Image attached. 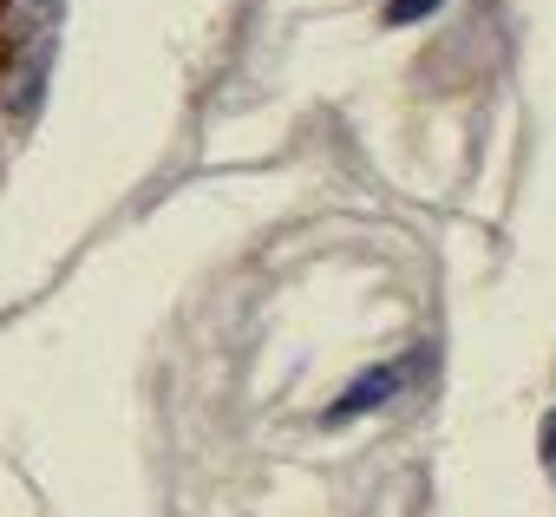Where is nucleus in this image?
Instances as JSON below:
<instances>
[{
    "instance_id": "obj_1",
    "label": "nucleus",
    "mask_w": 556,
    "mask_h": 517,
    "mask_svg": "<svg viewBox=\"0 0 556 517\" xmlns=\"http://www.w3.org/2000/svg\"><path fill=\"white\" fill-rule=\"evenodd\" d=\"M66 0H0V118H34L53 73Z\"/></svg>"
},
{
    "instance_id": "obj_2",
    "label": "nucleus",
    "mask_w": 556,
    "mask_h": 517,
    "mask_svg": "<svg viewBox=\"0 0 556 517\" xmlns=\"http://www.w3.org/2000/svg\"><path fill=\"white\" fill-rule=\"evenodd\" d=\"M426 361L419 354H400V361H387V367H367V374H354L348 380V393L321 413L328 426H348V419H367V413H380L387 400H400L406 387H413V374H419Z\"/></svg>"
},
{
    "instance_id": "obj_3",
    "label": "nucleus",
    "mask_w": 556,
    "mask_h": 517,
    "mask_svg": "<svg viewBox=\"0 0 556 517\" xmlns=\"http://www.w3.org/2000/svg\"><path fill=\"white\" fill-rule=\"evenodd\" d=\"M445 8V0H387V27H419Z\"/></svg>"
},
{
    "instance_id": "obj_4",
    "label": "nucleus",
    "mask_w": 556,
    "mask_h": 517,
    "mask_svg": "<svg viewBox=\"0 0 556 517\" xmlns=\"http://www.w3.org/2000/svg\"><path fill=\"white\" fill-rule=\"evenodd\" d=\"M536 452H543V471L556 478V406L543 413V432H536Z\"/></svg>"
}]
</instances>
